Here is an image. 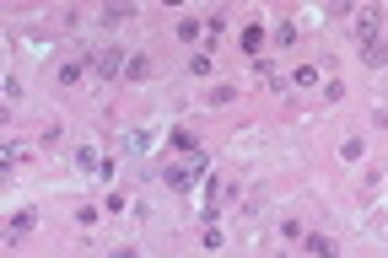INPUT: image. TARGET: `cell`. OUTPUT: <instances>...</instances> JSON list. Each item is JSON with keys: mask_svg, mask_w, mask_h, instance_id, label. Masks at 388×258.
<instances>
[{"mask_svg": "<svg viewBox=\"0 0 388 258\" xmlns=\"http://www.w3.org/2000/svg\"><path fill=\"white\" fill-rule=\"evenodd\" d=\"M275 43H281V49H286V43H297V27H291V22H281V27H275Z\"/></svg>", "mask_w": 388, "mask_h": 258, "instance_id": "obj_11", "label": "cell"}, {"mask_svg": "<svg viewBox=\"0 0 388 258\" xmlns=\"http://www.w3.org/2000/svg\"><path fill=\"white\" fill-rule=\"evenodd\" d=\"M27 232H33V210H17V220H11V242L27 237Z\"/></svg>", "mask_w": 388, "mask_h": 258, "instance_id": "obj_6", "label": "cell"}, {"mask_svg": "<svg viewBox=\"0 0 388 258\" xmlns=\"http://www.w3.org/2000/svg\"><path fill=\"white\" fill-rule=\"evenodd\" d=\"M302 248H307V253H318V258H334V242L318 237V232H302Z\"/></svg>", "mask_w": 388, "mask_h": 258, "instance_id": "obj_3", "label": "cell"}, {"mask_svg": "<svg viewBox=\"0 0 388 258\" xmlns=\"http://www.w3.org/2000/svg\"><path fill=\"white\" fill-rule=\"evenodd\" d=\"M130 11H135V6H124V0H114V6L102 11V22H124V17H130Z\"/></svg>", "mask_w": 388, "mask_h": 258, "instance_id": "obj_10", "label": "cell"}, {"mask_svg": "<svg viewBox=\"0 0 388 258\" xmlns=\"http://www.w3.org/2000/svg\"><path fill=\"white\" fill-rule=\"evenodd\" d=\"M378 27H383V11L367 6V11L356 17V43H378Z\"/></svg>", "mask_w": 388, "mask_h": 258, "instance_id": "obj_2", "label": "cell"}, {"mask_svg": "<svg viewBox=\"0 0 388 258\" xmlns=\"http://www.w3.org/2000/svg\"><path fill=\"white\" fill-rule=\"evenodd\" d=\"M124 76H130V81H141V76H146V54H135V60L124 65Z\"/></svg>", "mask_w": 388, "mask_h": 258, "instance_id": "obj_12", "label": "cell"}, {"mask_svg": "<svg viewBox=\"0 0 388 258\" xmlns=\"http://www.w3.org/2000/svg\"><path fill=\"white\" fill-rule=\"evenodd\" d=\"M76 167H82V172H98L102 161H98V151H92V145H82V151H76Z\"/></svg>", "mask_w": 388, "mask_h": 258, "instance_id": "obj_7", "label": "cell"}, {"mask_svg": "<svg viewBox=\"0 0 388 258\" xmlns=\"http://www.w3.org/2000/svg\"><path fill=\"white\" fill-rule=\"evenodd\" d=\"M189 76H194V81H205V76H210V54H205V49L194 54V60H189Z\"/></svg>", "mask_w": 388, "mask_h": 258, "instance_id": "obj_8", "label": "cell"}, {"mask_svg": "<svg viewBox=\"0 0 388 258\" xmlns=\"http://www.w3.org/2000/svg\"><path fill=\"white\" fill-rule=\"evenodd\" d=\"M173 145H178V151H189V156H200V145H194V135H189V129H173Z\"/></svg>", "mask_w": 388, "mask_h": 258, "instance_id": "obj_9", "label": "cell"}, {"mask_svg": "<svg viewBox=\"0 0 388 258\" xmlns=\"http://www.w3.org/2000/svg\"><path fill=\"white\" fill-rule=\"evenodd\" d=\"M92 70H98V81H114V76H124V49H102L98 60H92Z\"/></svg>", "mask_w": 388, "mask_h": 258, "instance_id": "obj_1", "label": "cell"}, {"mask_svg": "<svg viewBox=\"0 0 388 258\" xmlns=\"http://www.w3.org/2000/svg\"><path fill=\"white\" fill-rule=\"evenodd\" d=\"M82 76H86V60H70L60 70V86H82Z\"/></svg>", "mask_w": 388, "mask_h": 258, "instance_id": "obj_4", "label": "cell"}, {"mask_svg": "<svg viewBox=\"0 0 388 258\" xmlns=\"http://www.w3.org/2000/svg\"><path fill=\"white\" fill-rule=\"evenodd\" d=\"M243 49L259 60V49H265V27H243Z\"/></svg>", "mask_w": 388, "mask_h": 258, "instance_id": "obj_5", "label": "cell"}]
</instances>
